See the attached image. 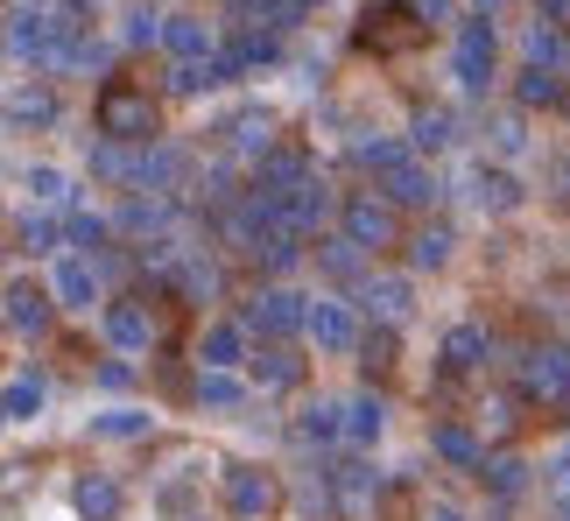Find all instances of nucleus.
Here are the masks:
<instances>
[{"label": "nucleus", "instance_id": "nucleus-1", "mask_svg": "<svg viewBox=\"0 0 570 521\" xmlns=\"http://www.w3.org/2000/svg\"><path fill=\"white\" fill-rule=\"evenodd\" d=\"M218 514L226 521H275L282 514V480L268 465H218Z\"/></svg>", "mask_w": 570, "mask_h": 521}, {"label": "nucleus", "instance_id": "nucleus-2", "mask_svg": "<svg viewBox=\"0 0 570 521\" xmlns=\"http://www.w3.org/2000/svg\"><path fill=\"white\" fill-rule=\"evenodd\" d=\"M99 127L120 135V141H148L156 135V99L135 92V85H106L99 92Z\"/></svg>", "mask_w": 570, "mask_h": 521}, {"label": "nucleus", "instance_id": "nucleus-3", "mask_svg": "<svg viewBox=\"0 0 570 521\" xmlns=\"http://www.w3.org/2000/svg\"><path fill=\"white\" fill-rule=\"evenodd\" d=\"M360 42H366V50H415V42H423V21H415V8L387 0V8H366Z\"/></svg>", "mask_w": 570, "mask_h": 521}, {"label": "nucleus", "instance_id": "nucleus-4", "mask_svg": "<svg viewBox=\"0 0 570 521\" xmlns=\"http://www.w3.org/2000/svg\"><path fill=\"white\" fill-rule=\"evenodd\" d=\"M71 514L78 521H120L127 514V486L114 472H78L71 480Z\"/></svg>", "mask_w": 570, "mask_h": 521}, {"label": "nucleus", "instance_id": "nucleus-5", "mask_svg": "<svg viewBox=\"0 0 570 521\" xmlns=\"http://www.w3.org/2000/svg\"><path fill=\"white\" fill-rule=\"evenodd\" d=\"M92 430H99L106 444H141V438H148V416H135V409H114V416H99Z\"/></svg>", "mask_w": 570, "mask_h": 521}, {"label": "nucleus", "instance_id": "nucleus-6", "mask_svg": "<svg viewBox=\"0 0 570 521\" xmlns=\"http://www.w3.org/2000/svg\"><path fill=\"white\" fill-rule=\"evenodd\" d=\"M8 317L21 324V332H42V296H36V289H14V296H8Z\"/></svg>", "mask_w": 570, "mask_h": 521}, {"label": "nucleus", "instance_id": "nucleus-7", "mask_svg": "<svg viewBox=\"0 0 570 521\" xmlns=\"http://www.w3.org/2000/svg\"><path fill=\"white\" fill-rule=\"evenodd\" d=\"M114 338H141V317L135 311H114Z\"/></svg>", "mask_w": 570, "mask_h": 521}, {"label": "nucleus", "instance_id": "nucleus-8", "mask_svg": "<svg viewBox=\"0 0 570 521\" xmlns=\"http://www.w3.org/2000/svg\"><path fill=\"white\" fill-rule=\"evenodd\" d=\"M436 521H458V514H436Z\"/></svg>", "mask_w": 570, "mask_h": 521}]
</instances>
